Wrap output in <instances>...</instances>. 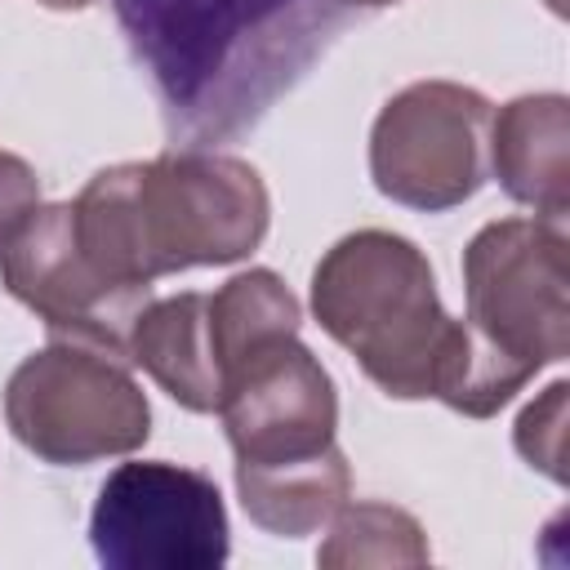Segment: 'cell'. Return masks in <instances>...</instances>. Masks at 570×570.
I'll list each match as a JSON object with an SVG mask.
<instances>
[{
    "mask_svg": "<svg viewBox=\"0 0 570 570\" xmlns=\"http://www.w3.org/2000/svg\"><path fill=\"white\" fill-rule=\"evenodd\" d=\"M183 147L254 129L334 45L343 0H111Z\"/></svg>",
    "mask_w": 570,
    "mask_h": 570,
    "instance_id": "obj_1",
    "label": "cell"
},
{
    "mask_svg": "<svg viewBox=\"0 0 570 570\" xmlns=\"http://www.w3.org/2000/svg\"><path fill=\"white\" fill-rule=\"evenodd\" d=\"M71 223L98 272L120 285H151L254 254L272 200L254 165L209 147H178L98 169L71 200Z\"/></svg>",
    "mask_w": 570,
    "mask_h": 570,
    "instance_id": "obj_2",
    "label": "cell"
},
{
    "mask_svg": "<svg viewBox=\"0 0 570 570\" xmlns=\"http://www.w3.org/2000/svg\"><path fill=\"white\" fill-rule=\"evenodd\" d=\"M463 298L468 312L436 401L468 419H490L570 352L561 223H485L463 249Z\"/></svg>",
    "mask_w": 570,
    "mask_h": 570,
    "instance_id": "obj_3",
    "label": "cell"
},
{
    "mask_svg": "<svg viewBox=\"0 0 570 570\" xmlns=\"http://www.w3.org/2000/svg\"><path fill=\"white\" fill-rule=\"evenodd\" d=\"M312 312L379 392L436 396L459 321L441 307L432 263L414 240L379 227L334 240L312 272Z\"/></svg>",
    "mask_w": 570,
    "mask_h": 570,
    "instance_id": "obj_4",
    "label": "cell"
},
{
    "mask_svg": "<svg viewBox=\"0 0 570 570\" xmlns=\"http://www.w3.org/2000/svg\"><path fill=\"white\" fill-rule=\"evenodd\" d=\"M4 423L36 459L85 468L134 454L151 436V405L120 356L53 338L9 374Z\"/></svg>",
    "mask_w": 570,
    "mask_h": 570,
    "instance_id": "obj_5",
    "label": "cell"
},
{
    "mask_svg": "<svg viewBox=\"0 0 570 570\" xmlns=\"http://www.w3.org/2000/svg\"><path fill=\"white\" fill-rule=\"evenodd\" d=\"M490 102L454 80H419L392 94L370 129L374 187L423 214L481 191L490 174Z\"/></svg>",
    "mask_w": 570,
    "mask_h": 570,
    "instance_id": "obj_6",
    "label": "cell"
},
{
    "mask_svg": "<svg viewBox=\"0 0 570 570\" xmlns=\"http://www.w3.org/2000/svg\"><path fill=\"white\" fill-rule=\"evenodd\" d=\"M89 543L107 570H218L232 552V530L205 472L138 459L98 485Z\"/></svg>",
    "mask_w": 570,
    "mask_h": 570,
    "instance_id": "obj_7",
    "label": "cell"
},
{
    "mask_svg": "<svg viewBox=\"0 0 570 570\" xmlns=\"http://www.w3.org/2000/svg\"><path fill=\"white\" fill-rule=\"evenodd\" d=\"M0 285L31 307L53 338L85 343L120 361H129L134 321L151 303V285H120L94 267L76 240L71 200L36 205L0 240Z\"/></svg>",
    "mask_w": 570,
    "mask_h": 570,
    "instance_id": "obj_8",
    "label": "cell"
},
{
    "mask_svg": "<svg viewBox=\"0 0 570 570\" xmlns=\"http://www.w3.org/2000/svg\"><path fill=\"white\" fill-rule=\"evenodd\" d=\"M214 414L227 428L236 468H298L338 445L334 379L298 334L240 356L223 374Z\"/></svg>",
    "mask_w": 570,
    "mask_h": 570,
    "instance_id": "obj_9",
    "label": "cell"
},
{
    "mask_svg": "<svg viewBox=\"0 0 570 570\" xmlns=\"http://www.w3.org/2000/svg\"><path fill=\"white\" fill-rule=\"evenodd\" d=\"M490 169L499 187L543 223L570 214V102L561 94L512 98L490 116Z\"/></svg>",
    "mask_w": 570,
    "mask_h": 570,
    "instance_id": "obj_10",
    "label": "cell"
},
{
    "mask_svg": "<svg viewBox=\"0 0 570 570\" xmlns=\"http://www.w3.org/2000/svg\"><path fill=\"white\" fill-rule=\"evenodd\" d=\"M129 361L142 365L160 392L191 414H214L223 396V365L209 334V294L151 298L129 334Z\"/></svg>",
    "mask_w": 570,
    "mask_h": 570,
    "instance_id": "obj_11",
    "label": "cell"
},
{
    "mask_svg": "<svg viewBox=\"0 0 570 570\" xmlns=\"http://www.w3.org/2000/svg\"><path fill=\"white\" fill-rule=\"evenodd\" d=\"M347 490L352 472L338 445L298 468H236V494L245 517L276 539L316 534L347 503Z\"/></svg>",
    "mask_w": 570,
    "mask_h": 570,
    "instance_id": "obj_12",
    "label": "cell"
},
{
    "mask_svg": "<svg viewBox=\"0 0 570 570\" xmlns=\"http://www.w3.org/2000/svg\"><path fill=\"white\" fill-rule=\"evenodd\" d=\"M298 325H303V307L294 289L267 267H249L227 285H218V294H209V334L223 374L254 347L298 334Z\"/></svg>",
    "mask_w": 570,
    "mask_h": 570,
    "instance_id": "obj_13",
    "label": "cell"
},
{
    "mask_svg": "<svg viewBox=\"0 0 570 570\" xmlns=\"http://www.w3.org/2000/svg\"><path fill=\"white\" fill-rule=\"evenodd\" d=\"M330 539L321 543L316 561L325 570H361V566H428L432 548L423 525L392 503H343L334 517Z\"/></svg>",
    "mask_w": 570,
    "mask_h": 570,
    "instance_id": "obj_14",
    "label": "cell"
},
{
    "mask_svg": "<svg viewBox=\"0 0 570 570\" xmlns=\"http://www.w3.org/2000/svg\"><path fill=\"white\" fill-rule=\"evenodd\" d=\"M566 396H570V383L557 379L543 387L539 401H530L517 419V450L530 468H539L543 476H552L557 485L566 481Z\"/></svg>",
    "mask_w": 570,
    "mask_h": 570,
    "instance_id": "obj_15",
    "label": "cell"
},
{
    "mask_svg": "<svg viewBox=\"0 0 570 570\" xmlns=\"http://www.w3.org/2000/svg\"><path fill=\"white\" fill-rule=\"evenodd\" d=\"M40 205V178L36 169L13 156V151H0V240Z\"/></svg>",
    "mask_w": 570,
    "mask_h": 570,
    "instance_id": "obj_16",
    "label": "cell"
},
{
    "mask_svg": "<svg viewBox=\"0 0 570 570\" xmlns=\"http://www.w3.org/2000/svg\"><path fill=\"white\" fill-rule=\"evenodd\" d=\"M36 4H45V9H89L94 0H36Z\"/></svg>",
    "mask_w": 570,
    "mask_h": 570,
    "instance_id": "obj_17",
    "label": "cell"
},
{
    "mask_svg": "<svg viewBox=\"0 0 570 570\" xmlns=\"http://www.w3.org/2000/svg\"><path fill=\"white\" fill-rule=\"evenodd\" d=\"M343 4L356 13V9H383V4H396V0H343Z\"/></svg>",
    "mask_w": 570,
    "mask_h": 570,
    "instance_id": "obj_18",
    "label": "cell"
}]
</instances>
